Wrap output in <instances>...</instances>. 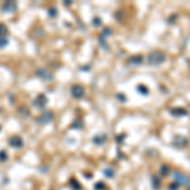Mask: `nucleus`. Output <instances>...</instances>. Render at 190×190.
<instances>
[{
  "instance_id": "obj_6",
  "label": "nucleus",
  "mask_w": 190,
  "mask_h": 190,
  "mask_svg": "<svg viewBox=\"0 0 190 190\" xmlns=\"http://www.w3.org/2000/svg\"><path fill=\"white\" fill-rule=\"evenodd\" d=\"M174 177H175V180H176V183L179 184V185H188V184L190 183L189 177H186L185 175H183V174H180V172H175L174 174Z\"/></svg>"
},
{
  "instance_id": "obj_8",
  "label": "nucleus",
  "mask_w": 190,
  "mask_h": 190,
  "mask_svg": "<svg viewBox=\"0 0 190 190\" xmlns=\"http://www.w3.org/2000/svg\"><path fill=\"white\" fill-rule=\"evenodd\" d=\"M170 113L174 117H185V115H188L186 109H183V108H172L170 110Z\"/></svg>"
},
{
  "instance_id": "obj_17",
  "label": "nucleus",
  "mask_w": 190,
  "mask_h": 190,
  "mask_svg": "<svg viewBox=\"0 0 190 190\" xmlns=\"http://www.w3.org/2000/svg\"><path fill=\"white\" fill-rule=\"evenodd\" d=\"M177 188H179V184L175 181V183H172L170 186H168V190H177Z\"/></svg>"
},
{
  "instance_id": "obj_15",
  "label": "nucleus",
  "mask_w": 190,
  "mask_h": 190,
  "mask_svg": "<svg viewBox=\"0 0 190 190\" xmlns=\"http://www.w3.org/2000/svg\"><path fill=\"white\" fill-rule=\"evenodd\" d=\"M104 174L107 177H113L114 176V170H112V168H107V170H104Z\"/></svg>"
},
{
  "instance_id": "obj_7",
  "label": "nucleus",
  "mask_w": 190,
  "mask_h": 190,
  "mask_svg": "<svg viewBox=\"0 0 190 190\" xmlns=\"http://www.w3.org/2000/svg\"><path fill=\"white\" fill-rule=\"evenodd\" d=\"M9 145L14 147V148H19V147L23 146V140L20 138L19 136H13L12 138L9 140Z\"/></svg>"
},
{
  "instance_id": "obj_21",
  "label": "nucleus",
  "mask_w": 190,
  "mask_h": 190,
  "mask_svg": "<svg viewBox=\"0 0 190 190\" xmlns=\"http://www.w3.org/2000/svg\"><path fill=\"white\" fill-rule=\"evenodd\" d=\"M100 24H102V23H100V19L99 18H95L94 19V25H96V27H98V25H100Z\"/></svg>"
},
{
  "instance_id": "obj_3",
  "label": "nucleus",
  "mask_w": 190,
  "mask_h": 190,
  "mask_svg": "<svg viewBox=\"0 0 190 190\" xmlns=\"http://www.w3.org/2000/svg\"><path fill=\"white\" fill-rule=\"evenodd\" d=\"M52 119H53V114L51 112H45L41 114V117L37 119V122H38V124H47V123H50Z\"/></svg>"
},
{
  "instance_id": "obj_2",
  "label": "nucleus",
  "mask_w": 190,
  "mask_h": 190,
  "mask_svg": "<svg viewBox=\"0 0 190 190\" xmlns=\"http://www.w3.org/2000/svg\"><path fill=\"white\" fill-rule=\"evenodd\" d=\"M172 146L176 147V148H185L188 146V140L180 134H176L172 138Z\"/></svg>"
},
{
  "instance_id": "obj_18",
  "label": "nucleus",
  "mask_w": 190,
  "mask_h": 190,
  "mask_svg": "<svg viewBox=\"0 0 190 190\" xmlns=\"http://www.w3.org/2000/svg\"><path fill=\"white\" fill-rule=\"evenodd\" d=\"M104 188H105V184L104 183H98L96 185H95V189H96V190H100V189L103 190Z\"/></svg>"
},
{
  "instance_id": "obj_16",
  "label": "nucleus",
  "mask_w": 190,
  "mask_h": 190,
  "mask_svg": "<svg viewBox=\"0 0 190 190\" xmlns=\"http://www.w3.org/2000/svg\"><path fill=\"white\" fill-rule=\"evenodd\" d=\"M7 32H8L7 27L4 24H0V34H7Z\"/></svg>"
},
{
  "instance_id": "obj_22",
  "label": "nucleus",
  "mask_w": 190,
  "mask_h": 190,
  "mask_svg": "<svg viewBox=\"0 0 190 190\" xmlns=\"http://www.w3.org/2000/svg\"><path fill=\"white\" fill-rule=\"evenodd\" d=\"M189 190H190V188H189Z\"/></svg>"
},
{
  "instance_id": "obj_1",
  "label": "nucleus",
  "mask_w": 190,
  "mask_h": 190,
  "mask_svg": "<svg viewBox=\"0 0 190 190\" xmlns=\"http://www.w3.org/2000/svg\"><path fill=\"white\" fill-rule=\"evenodd\" d=\"M165 60H166V55L163 53V52H161V51L151 52V53L148 55V57H147V62H148L151 66L161 65L162 62H165Z\"/></svg>"
},
{
  "instance_id": "obj_10",
  "label": "nucleus",
  "mask_w": 190,
  "mask_h": 190,
  "mask_svg": "<svg viewBox=\"0 0 190 190\" xmlns=\"http://www.w3.org/2000/svg\"><path fill=\"white\" fill-rule=\"evenodd\" d=\"M143 62V57L142 56H133L129 59V63L131 65H141Z\"/></svg>"
},
{
  "instance_id": "obj_13",
  "label": "nucleus",
  "mask_w": 190,
  "mask_h": 190,
  "mask_svg": "<svg viewBox=\"0 0 190 190\" xmlns=\"http://www.w3.org/2000/svg\"><path fill=\"white\" fill-rule=\"evenodd\" d=\"M152 188H154L155 190L160 189V179H158L156 175L152 176Z\"/></svg>"
},
{
  "instance_id": "obj_20",
  "label": "nucleus",
  "mask_w": 190,
  "mask_h": 190,
  "mask_svg": "<svg viewBox=\"0 0 190 190\" xmlns=\"http://www.w3.org/2000/svg\"><path fill=\"white\" fill-rule=\"evenodd\" d=\"M5 158H7V155H5V152H4V151H1V152H0V160L4 161Z\"/></svg>"
},
{
  "instance_id": "obj_5",
  "label": "nucleus",
  "mask_w": 190,
  "mask_h": 190,
  "mask_svg": "<svg viewBox=\"0 0 190 190\" xmlns=\"http://www.w3.org/2000/svg\"><path fill=\"white\" fill-rule=\"evenodd\" d=\"M1 9L5 13H13V12L17 10V3L15 1H5L1 5Z\"/></svg>"
},
{
  "instance_id": "obj_9",
  "label": "nucleus",
  "mask_w": 190,
  "mask_h": 190,
  "mask_svg": "<svg viewBox=\"0 0 190 190\" xmlns=\"http://www.w3.org/2000/svg\"><path fill=\"white\" fill-rule=\"evenodd\" d=\"M47 104V98L45 94H41L37 96V99L34 100V105L36 107H39V108H43L45 105Z\"/></svg>"
},
{
  "instance_id": "obj_11",
  "label": "nucleus",
  "mask_w": 190,
  "mask_h": 190,
  "mask_svg": "<svg viewBox=\"0 0 190 190\" xmlns=\"http://www.w3.org/2000/svg\"><path fill=\"white\" fill-rule=\"evenodd\" d=\"M107 141V136L105 134H99V136H96V137H94V140H93V142L95 145H103L104 142Z\"/></svg>"
},
{
  "instance_id": "obj_12",
  "label": "nucleus",
  "mask_w": 190,
  "mask_h": 190,
  "mask_svg": "<svg viewBox=\"0 0 190 190\" xmlns=\"http://www.w3.org/2000/svg\"><path fill=\"white\" fill-rule=\"evenodd\" d=\"M37 75H38L39 77H42V79H45V80H51V79H52L51 73L45 71V70H38V71H37Z\"/></svg>"
},
{
  "instance_id": "obj_14",
  "label": "nucleus",
  "mask_w": 190,
  "mask_h": 190,
  "mask_svg": "<svg viewBox=\"0 0 190 190\" xmlns=\"http://www.w3.org/2000/svg\"><path fill=\"white\" fill-rule=\"evenodd\" d=\"M137 89H138V91H140L141 94H143V95L148 94V89H147L145 85H138V86H137Z\"/></svg>"
},
{
  "instance_id": "obj_4",
  "label": "nucleus",
  "mask_w": 190,
  "mask_h": 190,
  "mask_svg": "<svg viewBox=\"0 0 190 190\" xmlns=\"http://www.w3.org/2000/svg\"><path fill=\"white\" fill-rule=\"evenodd\" d=\"M71 95L75 99H81L84 96V88H81L80 85H73L71 88Z\"/></svg>"
},
{
  "instance_id": "obj_19",
  "label": "nucleus",
  "mask_w": 190,
  "mask_h": 190,
  "mask_svg": "<svg viewBox=\"0 0 190 190\" xmlns=\"http://www.w3.org/2000/svg\"><path fill=\"white\" fill-rule=\"evenodd\" d=\"M8 45V41L5 38H0V47H5Z\"/></svg>"
}]
</instances>
